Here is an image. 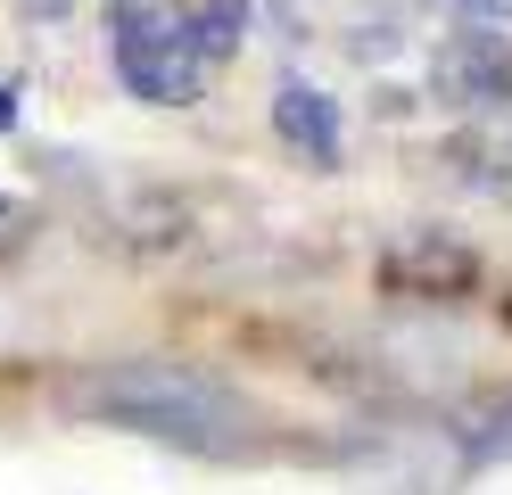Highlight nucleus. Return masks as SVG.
<instances>
[{
    "mask_svg": "<svg viewBox=\"0 0 512 495\" xmlns=\"http://www.w3.org/2000/svg\"><path fill=\"white\" fill-rule=\"evenodd\" d=\"M67 413L141 429V438H174V446H232L248 429V396H232L190 363L133 355V363H100V372L67 380Z\"/></svg>",
    "mask_w": 512,
    "mask_h": 495,
    "instance_id": "obj_1",
    "label": "nucleus"
},
{
    "mask_svg": "<svg viewBox=\"0 0 512 495\" xmlns=\"http://www.w3.org/2000/svg\"><path fill=\"white\" fill-rule=\"evenodd\" d=\"M207 66L182 50V25L174 17H149V9H116V83L149 99V108H190L199 99Z\"/></svg>",
    "mask_w": 512,
    "mask_h": 495,
    "instance_id": "obj_2",
    "label": "nucleus"
},
{
    "mask_svg": "<svg viewBox=\"0 0 512 495\" xmlns=\"http://www.w3.org/2000/svg\"><path fill=\"white\" fill-rule=\"evenodd\" d=\"M430 91L446 99V108H504L512 99V42L496 25L446 33L438 58H430Z\"/></svg>",
    "mask_w": 512,
    "mask_h": 495,
    "instance_id": "obj_3",
    "label": "nucleus"
},
{
    "mask_svg": "<svg viewBox=\"0 0 512 495\" xmlns=\"http://www.w3.org/2000/svg\"><path fill=\"white\" fill-rule=\"evenodd\" d=\"M273 132H281L306 165H323V174L339 165V99H331V91H314V83H298V75L273 83Z\"/></svg>",
    "mask_w": 512,
    "mask_h": 495,
    "instance_id": "obj_4",
    "label": "nucleus"
},
{
    "mask_svg": "<svg viewBox=\"0 0 512 495\" xmlns=\"http://www.w3.org/2000/svg\"><path fill=\"white\" fill-rule=\"evenodd\" d=\"M471 281H479V256L455 240H413L389 256V289H405V297H463Z\"/></svg>",
    "mask_w": 512,
    "mask_h": 495,
    "instance_id": "obj_5",
    "label": "nucleus"
},
{
    "mask_svg": "<svg viewBox=\"0 0 512 495\" xmlns=\"http://www.w3.org/2000/svg\"><path fill=\"white\" fill-rule=\"evenodd\" d=\"M240 33H248V0H199V9L182 17V50L199 66H215V58L240 50Z\"/></svg>",
    "mask_w": 512,
    "mask_h": 495,
    "instance_id": "obj_6",
    "label": "nucleus"
},
{
    "mask_svg": "<svg viewBox=\"0 0 512 495\" xmlns=\"http://www.w3.org/2000/svg\"><path fill=\"white\" fill-rule=\"evenodd\" d=\"M463 446H471L479 462H512V396H504V405H488V413L463 429Z\"/></svg>",
    "mask_w": 512,
    "mask_h": 495,
    "instance_id": "obj_7",
    "label": "nucleus"
},
{
    "mask_svg": "<svg viewBox=\"0 0 512 495\" xmlns=\"http://www.w3.org/2000/svg\"><path fill=\"white\" fill-rule=\"evenodd\" d=\"M463 25H512V0H455Z\"/></svg>",
    "mask_w": 512,
    "mask_h": 495,
    "instance_id": "obj_8",
    "label": "nucleus"
},
{
    "mask_svg": "<svg viewBox=\"0 0 512 495\" xmlns=\"http://www.w3.org/2000/svg\"><path fill=\"white\" fill-rule=\"evenodd\" d=\"M25 223H34V207H25V198H9V190H0V240H17Z\"/></svg>",
    "mask_w": 512,
    "mask_h": 495,
    "instance_id": "obj_9",
    "label": "nucleus"
},
{
    "mask_svg": "<svg viewBox=\"0 0 512 495\" xmlns=\"http://www.w3.org/2000/svg\"><path fill=\"white\" fill-rule=\"evenodd\" d=\"M17 124V83H0V132Z\"/></svg>",
    "mask_w": 512,
    "mask_h": 495,
    "instance_id": "obj_10",
    "label": "nucleus"
}]
</instances>
